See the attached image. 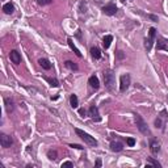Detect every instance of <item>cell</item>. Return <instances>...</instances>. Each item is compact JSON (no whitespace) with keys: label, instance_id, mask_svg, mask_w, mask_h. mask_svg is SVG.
I'll list each match as a JSON object with an SVG mask.
<instances>
[{"label":"cell","instance_id":"6da1fadb","mask_svg":"<svg viewBox=\"0 0 168 168\" xmlns=\"http://www.w3.org/2000/svg\"><path fill=\"white\" fill-rule=\"evenodd\" d=\"M104 84L108 91H113L116 87V76H114V72L112 70L104 71Z\"/></svg>","mask_w":168,"mask_h":168},{"label":"cell","instance_id":"7a4b0ae2","mask_svg":"<svg viewBox=\"0 0 168 168\" xmlns=\"http://www.w3.org/2000/svg\"><path fill=\"white\" fill-rule=\"evenodd\" d=\"M75 133L78 134V137H80L81 139L84 141V143H87L88 146H92V147H96L99 143H97V141L95 139V137H92V135H89L88 133H85V131L83 130H80V129H75Z\"/></svg>","mask_w":168,"mask_h":168},{"label":"cell","instance_id":"3957f363","mask_svg":"<svg viewBox=\"0 0 168 168\" xmlns=\"http://www.w3.org/2000/svg\"><path fill=\"white\" fill-rule=\"evenodd\" d=\"M135 116V124H137V127L138 130L141 131L142 134H146V135H151V133H150V129L147 126V124L145 122V120L142 118L139 114H134Z\"/></svg>","mask_w":168,"mask_h":168},{"label":"cell","instance_id":"277c9868","mask_svg":"<svg viewBox=\"0 0 168 168\" xmlns=\"http://www.w3.org/2000/svg\"><path fill=\"white\" fill-rule=\"evenodd\" d=\"M155 37H156V29L155 28H150L148 29V37L145 40V49L147 51H151L152 45L155 42Z\"/></svg>","mask_w":168,"mask_h":168},{"label":"cell","instance_id":"5b68a950","mask_svg":"<svg viewBox=\"0 0 168 168\" xmlns=\"http://www.w3.org/2000/svg\"><path fill=\"white\" fill-rule=\"evenodd\" d=\"M130 84H131L130 75H129V74L121 75V78H120V91L121 92H126L127 88L130 87Z\"/></svg>","mask_w":168,"mask_h":168},{"label":"cell","instance_id":"8992f818","mask_svg":"<svg viewBox=\"0 0 168 168\" xmlns=\"http://www.w3.org/2000/svg\"><path fill=\"white\" fill-rule=\"evenodd\" d=\"M12 143H13V139L11 138V135L4 134V133L0 134V145H2V147L9 148L12 146Z\"/></svg>","mask_w":168,"mask_h":168},{"label":"cell","instance_id":"52a82bcc","mask_svg":"<svg viewBox=\"0 0 168 168\" xmlns=\"http://www.w3.org/2000/svg\"><path fill=\"white\" fill-rule=\"evenodd\" d=\"M88 116L93 121H96V122H100V121H101V117H100V113H99V108L96 105H91V108L88 110Z\"/></svg>","mask_w":168,"mask_h":168},{"label":"cell","instance_id":"ba28073f","mask_svg":"<svg viewBox=\"0 0 168 168\" xmlns=\"http://www.w3.org/2000/svg\"><path fill=\"white\" fill-rule=\"evenodd\" d=\"M102 12L105 13L106 16H113L117 13V5L114 4V3H109V4H106L102 7Z\"/></svg>","mask_w":168,"mask_h":168},{"label":"cell","instance_id":"9c48e42d","mask_svg":"<svg viewBox=\"0 0 168 168\" xmlns=\"http://www.w3.org/2000/svg\"><path fill=\"white\" fill-rule=\"evenodd\" d=\"M166 116H167V110H162V113L158 116V118L155 120V127L158 129H163L164 126V120H166Z\"/></svg>","mask_w":168,"mask_h":168},{"label":"cell","instance_id":"30bf717a","mask_svg":"<svg viewBox=\"0 0 168 168\" xmlns=\"http://www.w3.org/2000/svg\"><path fill=\"white\" fill-rule=\"evenodd\" d=\"M9 59L13 64H20L21 63V54L17 50H12V51L9 53Z\"/></svg>","mask_w":168,"mask_h":168},{"label":"cell","instance_id":"8fae6325","mask_svg":"<svg viewBox=\"0 0 168 168\" xmlns=\"http://www.w3.org/2000/svg\"><path fill=\"white\" fill-rule=\"evenodd\" d=\"M150 150L152 154H159L160 152V143L155 138H150Z\"/></svg>","mask_w":168,"mask_h":168},{"label":"cell","instance_id":"7c38bea8","mask_svg":"<svg viewBox=\"0 0 168 168\" xmlns=\"http://www.w3.org/2000/svg\"><path fill=\"white\" fill-rule=\"evenodd\" d=\"M156 49L168 51V40H166V38H163V37H159L158 41H156Z\"/></svg>","mask_w":168,"mask_h":168},{"label":"cell","instance_id":"4fadbf2b","mask_svg":"<svg viewBox=\"0 0 168 168\" xmlns=\"http://www.w3.org/2000/svg\"><path fill=\"white\" fill-rule=\"evenodd\" d=\"M110 150H112L113 152H121V151L124 150L122 142H120V141H113L112 143H110Z\"/></svg>","mask_w":168,"mask_h":168},{"label":"cell","instance_id":"5bb4252c","mask_svg":"<svg viewBox=\"0 0 168 168\" xmlns=\"http://www.w3.org/2000/svg\"><path fill=\"white\" fill-rule=\"evenodd\" d=\"M4 104H5V110H7V113H12L13 109H15V102H13V100L9 99V97H5V99H4Z\"/></svg>","mask_w":168,"mask_h":168},{"label":"cell","instance_id":"9a60e30c","mask_svg":"<svg viewBox=\"0 0 168 168\" xmlns=\"http://www.w3.org/2000/svg\"><path fill=\"white\" fill-rule=\"evenodd\" d=\"M88 84L91 85L92 88L99 89V88H100V80H99V78L96 76V75H92V76L88 79Z\"/></svg>","mask_w":168,"mask_h":168},{"label":"cell","instance_id":"2e32d148","mask_svg":"<svg viewBox=\"0 0 168 168\" xmlns=\"http://www.w3.org/2000/svg\"><path fill=\"white\" fill-rule=\"evenodd\" d=\"M91 57L95 60L100 59V58H101V50H100L97 46H93V47H91Z\"/></svg>","mask_w":168,"mask_h":168},{"label":"cell","instance_id":"e0dca14e","mask_svg":"<svg viewBox=\"0 0 168 168\" xmlns=\"http://www.w3.org/2000/svg\"><path fill=\"white\" fill-rule=\"evenodd\" d=\"M3 11H4L5 15H12V13L15 12V5H13L12 3H5V4L3 5Z\"/></svg>","mask_w":168,"mask_h":168},{"label":"cell","instance_id":"ac0fdd59","mask_svg":"<svg viewBox=\"0 0 168 168\" xmlns=\"http://www.w3.org/2000/svg\"><path fill=\"white\" fill-rule=\"evenodd\" d=\"M112 42H113V35H110V34L105 35V37L102 38V46H104V49H109Z\"/></svg>","mask_w":168,"mask_h":168},{"label":"cell","instance_id":"d6986e66","mask_svg":"<svg viewBox=\"0 0 168 168\" xmlns=\"http://www.w3.org/2000/svg\"><path fill=\"white\" fill-rule=\"evenodd\" d=\"M67 44H69V46H70V49L72 50V51L75 53V54H76L78 57H79V58H81V53H80V50L76 47V46L74 45V42H72V40H71V38H69V40H67Z\"/></svg>","mask_w":168,"mask_h":168},{"label":"cell","instance_id":"ffe728a7","mask_svg":"<svg viewBox=\"0 0 168 168\" xmlns=\"http://www.w3.org/2000/svg\"><path fill=\"white\" fill-rule=\"evenodd\" d=\"M38 63H40V66L42 67V69H45V70H50V69H51V63H50L46 58H41L40 60H38Z\"/></svg>","mask_w":168,"mask_h":168},{"label":"cell","instance_id":"44dd1931","mask_svg":"<svg viewBox=\"0 0 168 168\" xmlns=\"http://www.w3.org/2000/svg\"><path fill=\"white\" fill-rule=\"evenodd\" d=\"M44 79L47 81V83L51 85V87H54V88H57V87H59V81L55 79V78H49V76H44Z\"/></svg>","mask_w":168,"mask_h":168},{"label":"cell","instance_id":"7402d4cb","mask_svg":"<svg viewBox=\"0 0 168 168\" xmlns=\"http://www.w3.org/2000/svg\"><path fill=\"white\" fill-rule=\"evenodd\" d=\"M64 66H66L69 70H71V71H76L78 69H79L78 64L75 62H72V60H66V62H64Z\"/></svg>","mask_w":168,"mask_h":168},{"label":"cell","instance_id":"603a6c76","mask_svg":"<svg viewBox=\"0 0 168 168\" xmlns=\"http://www.w3.org/2000/svg\"><path fill=\"white\" fill-rule=\"evenodd\" d=\"M70 105L72 106L74 109L79 106V100H78V96L76 95H71L70 96Z\"/></svg>","mask_w":168,"mask_h":168},{"label":"cell","instance_id":"cb8c5ba5","mask_svg":"<svg viewBox=\"0 0 168 168\" xmlns=\"http://www.w3.org/2000/svg\"><path fill=\"white\" fill-rule=\"evenodd\" d=\"M47 158L50 160H57L58 159V152H57L55 150H49L47 151Z\"/></svg>","mask_w":168,"mask_h":168},{"label":"cell","instance_id":"d4e9b609","mask_svg":"<svg viewBox=\"0 0 168 168\" xmlns=\"http://www.w3.org/2000/svg\"><path fill=\"white\" fill-rule=\"evenodd\" d=\"M147 160H148V163L151 164L152 167H156V168H160V167H162V164H160V163L158 162V160H155L154 158H148Z\"/></svg>","mask_w":168,"mask_h":168},{"label":"cell","instance_id":"484cf974","mask_svg":"<svg viewBox=\"0 0 168 168\" xmlns=\"http://www.w3.org/2000/svg\"><path fill=\"white\" fill-rule=\"evenodd\" d=\"M126 145L129 147H134L135 146V139L134 138H126Z\"/></svg>","mask_w":168,"mask_h":168},{"label":"cell","instance_id":"4316f807","mask_svg":"<svg viewBox=\"0 0 168 168\" xmlns=\"http://www.w3.org/2000/svg\"><path fill=\"white\" fill-rule=\"evenodd\" d=\"M53 0H37V3L40 5H47V4H50Z\"/></svg>","mask_w":168,"mask_h":168},{"label":"cell","instance_id":"83f0119b","mask_svg":"<svg viewBox=\"0 0 168 168\" xmlns=\"http://www.w3.org/2000/svg\"><path fill=\"white\" fill-rule=\"evenodd\" d=\"M116 57L118 59H124L125 58V54H124V51H121V50H118V51L116 53Z\"/></svg>","mask_w":168,"mask_h":168},{"label":"cell","instance_id":"f1b7e54d","mask_svg":"<svg viewBox=\"0 0 168 168\" xmlns=\"http://www.w3.org/2000/svg\"><path fill=\"white\" fill-rule=\"evenodd\" d=\"M147 19L154 21V23H158V16H155V15H147Z\"/></svg>","mask_w":168,"mask_h":168},{"label":"cell","instance_id":"f546056e","mask_svg":"<svg viewBox=\"0 0 168 168\" xmlns=\"http://www.w3.org/2000/svg\"><path fill=\"white\" fill-rule=\"evenodd\" d=\"M74 166V163L72 162H64L62 163V168H66V167H72Z\"/></svg>","mask_w":168,"mask_h":168},{"label":"cell","instance_id":"4dcf8cb0","mask_svg":"<svg viewBox=\"0 0 168 168\" xmlns=\"http://www.w3.org/2000/svg\"><path fill=\"white\" fill-rule=\"evenodd\" d=\"M70 147H72V148H78V150H83V148H84L83 146H80V145H74V143H71V145H70Z\"/></svg>","mask_w":168,"mask_h":168},{"label":"cell","instance_id":"1f68e13d","mask_svg":"<svg viewBox=\"0 0 168 168\" xmlns=\"http://www.w3.org/2000/svg\"><path fill=\"white\" fill-rule=\"evenodd\" d=\"M79 113H80V116H81V117H85V116H87V110H85L84 108L79 109Z\"/></svg>","mask_w":168,"mask_h":168},{"label":"cell","instance_id":"d6a6232c","mask_svg":"<svg viewBox=\"0 0 168 168\" xmlns=\"http://www.w3.org/2000/svg\"><path fill=\"white\" fill-rule=\"evenodd\" d=\"M96 167H101V160L100 159L96 160Z\"/></svg>","mask_w":168,"mask_h":168}]
</instances>
